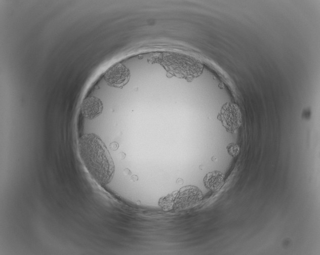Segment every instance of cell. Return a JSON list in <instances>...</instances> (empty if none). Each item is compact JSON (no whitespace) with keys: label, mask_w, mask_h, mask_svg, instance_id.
I'll use <instances>...</instances> for the list:
<instances>
[{"label":"cell","mask_w":320,"mask_h":255,"mask_svg":"<svg viewBox=\"0 0 320 255\" xmlns=\"http://www.w3.org/2000/svg\"><path fill=\"white\" fill-rule=\"evenodd\" d=\"M81 160L94 180L105 185L112 180L115 166L111 155L101 138L94 133L85 134L78 141Z\"/></svg>","instance_id":"obj_1"},{"label":"cell","mask_w":320,"mask_h":255,"mask_svg":"<svg viewBox=\"0 0 320 255\" xmlns=\"http://www.w3.org/2000/svg\"><path fill=\"white\" fill-rule=\"evenodd\" d=\"M220 119L227 131L233 132L241 124V113L237 106L232 103H227L222 107Z\"/></svg>","instance_id":"obj_2"},{"label":"cell","mask_w":320,"mask_h":255,"mask_svg":"<svg viewBox=\"0 0 320 255\" xmlns=\"http://www.w3.org/2000/svg\"><path fill=\"white\" fill-rule=\"evenodd\" d=\"M130 78L129 70L122 64H117L105 74L104 79L111 87L121 88L126 84Z\"/></svg>","instance_id":"obj_3"},{"label":"cell","mask_w":320,"mask_h":255,"mask_svg":"<svg viewBox=\"0 0 320 255\" xmlns=\"http://www.w3.org/2000/svg\"><path fill=\"white\" fill-rule=\"evenodd\" d=\"M103 108L102 101L94 96L85 99L81 106L83 115L89 119H93L100 115Z\"/></svg>","instance_id":"obj_4"},{"label":"cell","mask_w":320,"mask_h":255,"mask_svg":"<svg viewBox=\"0 0 320 255\" xmlns=\"http://www.w3.org/2000/svg\"><path fill=\"white\" fill-rule=\"evenodd\" d=\"M224 175L219 171H213L208 173L204 179V183L207 188L212 191L219 190L224 183Z\"/></svg>","instance_id":"obj_5"},{"label":"cell","mask_w":320,"mask_h":255,"mask_svg":"<svg viewBox=\"0 0 320 255\" xmlns=\"http://www.w3.org/2000/svg\"><path fill=\"white\" fill-rule=\"evenodd\" d=\"M228 153L232 157L236 156L239 153L238 146L234 143H230L227 146Z\"/></svg>","instance_id":"obj_6"}]
</instances>
